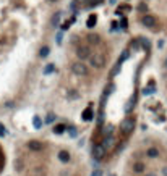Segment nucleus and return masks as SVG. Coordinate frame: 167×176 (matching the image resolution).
<instances>
[{"label": "nucleus", "mask_w": 167, "mask_h": 176, "mask_svg": "<svg viewBox=\"0 0 167 176\" xmlns=\"http://www.w3.org/2000/svg\"><path fill=\"white\" fill-rule=\"evenodd\" d=\"M46 123H54V115H52V113H49V115H47Z\"/></svg>", "instance_id": "f8f14e48"}, {"label": "nucleus", "mask_w": 167, "mask_h": 176, "mask_svg": "<svg viewBox=\"0 0 167 176\" xmlns=\"http://www.w3.org/2000/svg\"><path fill=\"white\" fill-rule=\"evenodd\" d=\"M71 73L75 76H78V78H86L89 73L88 65H85L83 61H75V63L71 65Z\"/></svg>", "instance_id": "f03ea898"}, {"label": "nucleus", "mask_w": 167, "mask_h": 176, "mask_svg": "<svg viewBox=\"0 0 167 176\" xmlns=\"http://www.w3.org/2000/svg\"><path fill=\"white\" fill-rule=\"evenodd\" d=\"M93 155H94V158H96V160H102V158L107 155L106 149L102 147V144H101V142H97L96 146L93 147Z\"/></svg>", "instance_id": "7ed1b4c3"}, {"label": "nucleus", "mask_w": 167, "mask_h": 176, "mask_svg": "<svg viewBox=\"0 0 167 176\" xmlns=\"http://www.w3.org/2000/svg\"><path fill=\"white\" fill-rule=\"evenodd\" d=\"M146 155H148L149 158H158L159 157V149L156 146H151L148 150H146Z\"/></svg>", "instance_id": "39448f33"}, {"label": "nucleus", "mask_w": 167, "mask_h": 176, "mask_svg": "<svg viewBox=\"0 0 167 176\" xmlns=\"http://www.w3.org/2000/svg\"><path fill=\"white\" fill-rule=\"evenodd\" d=\"M133 171L136 175H141L144 171V165L141 163V162H135V163H133Z\"/></svg>", "instance_id": "0eeeda50"}, {"label": "nucleus", "mask_w": 167, "mask_h": 176, "mask_svg": "<svg viewBox=\"0 0 167 176\" xmlns=\"http://www.w3.org/2000/svg\"><path fill=\"white\" fill-rule=\"evenodd\" d=\"M135 126H136V120L133 118V116H128L127 120H123L120 125V133L123 134V136H128V134H131L135 131Z\"/></svg>", "instance_id": "f257e3e1"}, {"label": "nucleus", "mask_w": 167, "mask_h": 176, "mask_svg": "<svg viewBox=\"0 0 167 176\" xmlns=\"http://www.w3.org/2000/svg\"><path fill=\"white\" fill-rule=\"evenodd\" d=\"M65 129H67V128H65V125H57V126L54 128V133H55V134H62Z\"/></svg>", "instance_id": "1a4fd4ad"}, {"label": "nucleus", "mask_w": 167, "mask_h": 176, "mask_svg": "<svg viewBox=\"0 0 167 176\" xmlns=\"http://www.w3.org/2000/svg\"><path fill=\"white\" fill-rule=\"evenodd\" d=\"M33 125H34V128H36V129H39V128L42 126V121H41V118H39V116H36V118H34Z\"/></svg>", "instance_id": "9d476101"}, {"label": "nucleus", "mask_w": 167, "mask_h": 176, "mask_svg": "<svg viewBox=\"0 0 167 176\" xmlns=\"http://www.w3.org/2000/svg\"><path fill=\"white\" fill-rule=\"evenodd\" d=\"M28 147H29L31 150H42V144H41L39 141H31V142H28Z\"/></svg>", "instance_id": "423d86ee"}, {"label": "nucleus", "mask_w": 167, "mask_h": 176, "mask_svg": "<svg viewBox=\"0 0 167 176\" xmlns=\"http://www.w3.org/2000/svg\"><path fill=\"white\" fill-rule=\"evenodd\" d=\"M146 176H156L154 173H149V175H146Z\"/></svg>", "instance_id": "4468645a"}, {"label": "nucleus", "mask_w": 167, "mask_h": 176, "mask_svg": "<svg viewBox=\"0 0 167 176\" xmlns=\"http://www.w3.org/2000/svg\"><path fill=\"white\" fill-rule=\"evenodd\" d=\"M5 134H7V128L0 123V136H5Z\"/></svg>", "instance_id": "9b49d317"}, {"label": "nucleus", "mask_w": 167, "mask_h": 176, "mask_svg": "<svg viewBox=\"0 0 167 176\" xmlns=\"http://www.w3.org/2000/svg\"><path fill=\"white\" fill-rule=\"evenodd\" d=\"M83 120H86V121H88V120H93V110L91 108L83 112Z\"/></svg>", "instance_id": "6e6552de"}, {"label": "nucleus", "mask_w": 167, "mask_h": 176, "mask_svg": "<svg viewBox=\"0 0 167 176\" xmlns=\"http://www.w3.org/2000/svg\"><path fill=\"white\" fill-rule=\"evenodd\" d=\"M162 176H167V167L162 168Z\"/></svg>", "instance_id": "ddd939ff"}, {"label": "nucleus", "mask_w": 167, "mask_h": 176, "mask_svg": "<svg viewBox=\"0 0 167 176\" xmlns=\"http://www.w3.org/2000/svg\"><path fill=\"white\" fill-rule=\"evenodd\" d=\"M70 152L68 150H60L58 152V160L62 162V163H67V162H70Z\"/></svg>", "instance_id": "20e7f679"}]
</instances>
